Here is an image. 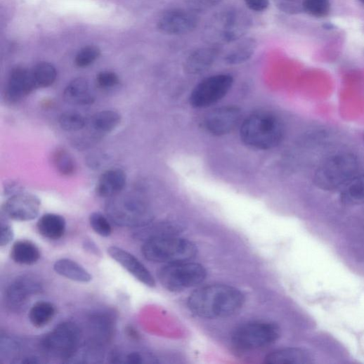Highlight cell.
<instances>
[{
    "mask_svg": "<svg viewBox=\"0 0 364 364\" xmlns=\"http://www.w3.org/2000/svg\"><path fill=\"white\" fill-rule=\"evenodd\" d=\"M53 163L60 174L65 176L72 175L76 171V163L72 156L63 149L54 152L52 157Z\"/></svg>",
    "mask_w": 364,
    "mask_h": 364,
    "instance_id": "f1b7e54d",
    "label": "cell"
},
{
    "mask_svg": "<svg viewBox=\"0 0 364 364\" xmlns=\"http://www.w3.org/2000/svg\"><path fill=\"white\" fill-rule=\"evenodd\" d=\"M83 247L84 250H86L87 252H89L90 254H94L96 256H100V252L98 246L95 244V242L89 238L84 240Z\"/></svg>",
    "mask_w": 364,
    "mask_h": 364,
    "instance_id": "ab89813d",
    "label": "cell"
},
{
    "mask_svg": "<svg viewBox=\"0 0 364 364\" xmlns=\"http://www.w3.org/2000/svg\"><path fill=\"white\" fill-rule=\"evenodd\" d=\"M32 70L38 89L49 87L56 79V68L49 63H40Z\"/></svg>",
    "mask_w": 364,
    "mask_h": 364,
    "instance_id": "83f0119b",
    "label": "cell"
},
{
    "mask_svg": "<svg viewBox=\"0 0 364 364\" xmlns=\"http://www.w3.org/2000/svg\"><path fill=\"white\" fill-rule=\"evenodd\" d=\"M198 249L192 241L175 235H154L142 247V254L149 261L174 264L193 260Z\"/></svg>",
    "mask_w": 364,
    "mask_h": 364,
    "instance_id": "3957f363",
    "label": "cell"
},
{
    "mask_svg": "<svg viewBox=\"0 0 364 364\" xmlns=\"http://www.w3.org/2000/svg\"><path fill=\"white\" fill-rule=\"evenodd\" d=\"M126 174L119 169L105 171L100 177L96 186V193L100 197L108 198L119 195L126 186Z\"/></svg>",
    "mask_w": 364,
    "mask_h": 364,
    "instance_id": "e0dca14e",
    "label": "cell"
},
{
    "mask_svg": "<svg viewBox=\"0 0 364 364\" xmlns=\"http://www.w3.org/2000/svg\"><path fill=\"white\" fill-rule=\"evenodd\" d=\"M41 360H38L36 357H30L25 358L24 360L22 361V363H40Z\"/></svg>",
    "mask_w": 364,
    "mask_h": 364,
    "instance_id": "b9f144b4",
    "label": "cell"
},
{
    "mask_svg": "<svg viewBox=\"0 0 364 364\" xmlns=\"http://www.w3.org/2000/svg\"><path fill=\"white\" fill-rule=\"evenodd\" d=\"M54 271L65 278L79 282H89L92 275L77 262L63 259H60L53 265Z\"/></svg>",
    "mask_w": 364,
    "mask_h": 364,
    "instance_id": "603a6c76",
    "label": "cell"
},
{
    "mask_svg": "<svg viewBox=\"0 0 364 364\" xmlns=\"http://www.w3.org/2000/svg\"><path fill=\"white\" fill-rule=\"evenodd\" d=\"M233 84V77L228 74H219L207 78L192 91L190 103L195 108L210 107L227 95Z\"/></svg>",
    "mask_w": 364,
    "mask_h": 364,
    "instance_id": "9c48e42d",
    "label": "cell"
},
{
    "mask_svg": "<svg viewBox=\"0 0 364 364\" xmlns=\"http://www.w3.org/2000/svg\"><path fill=\"white\" fill-rule=\"evenodd\" d=\"M89 222L93 230L99 235L108 237L112 233V227L108 219L100 212L90 215Z\"/></svg>",
    "mask_w": 364,
    "mask_h": 364,
    "instance_id": "836d02e7",
    "label": "cell"
},
{
    "mask_svg": "<svg viewBox=\"0 0 364 364\" xmlns=\"http://www.w3.org/2000/svg\"><path fill=\"white\" fill-rule=\"evenodd\" d=\"M360 1L364 4V0H360Z\"/></svg>",
    "mask_w": 364,
    "mask_h": 364,
    "instance_id": "7bdbcfd3",
    "label": "cell"
},
{
    "mask_svg": "<svg viewBox=\"0 0 364 364\" xmlns=\"http://www.w3.org/2000/svg\"><path fill=\"white\" fill-rule=\"evenodd\" d=\"M120 115L113 110H103L91 119V126L98 133L107 134L114 131L120 124Z\"/></svg>",
    "mask_w": 364,
    "mask_h": 364,
    "instance_id": "4316f807",
    "label": "cell"
},
{
    "mask_svg": "<svg viewBox=\"0 0 364 364\" xmlns=\"http://www.w3.org/2000/svg\"><path fill=\"white\" fill-rule=\"evenodd\" d=\"M363 138H364V135H363Z\"/></svg>",
    "mask_w": 364,
    "mask_h": 364,
    "instance_id": "ee69618b",
    "label": "cell"
},
{
    "mask_svg": "<svg viewBox=\"0 0 364 364\" xmlns=\"http://www.w3.org/2000/svg\"><path fill=\"white\" fill-rule=\"evenodd\" d=\"M256 48V42L252 38L240 40L225 57V62L230 65H237L247 62Z\"/></svg>",
    "mask_w": 364,
    "mask_h": 364,
    "instance_id": "d4e9b609",
    "label": "cell"
},
{
    "mask_svg": "<svg viewBox=\"0 0 364 364\" xmlns=\"http://www.w3.org/2000/svg\"><path fill=\"white\" fill-rule=\"evenodd\" d=\"M91 325L100 339H107L112 333L113 323L112 318L106 314L96 315L91 319Z\"/></svg>",
    "mask_w": 364,
    "mask_h": 364,
    "instance_id": "4dcf8cb0",
    "label": "cell"
},
{
    "mask_svg": "<svg viewBox=\"0 0 364 364\" xmlns=\"http://www.w3.org/2000/svg\"><path fill=\"white\" fill-rule=\"evenodd\" d=\"M197 23V18L193 13L183 9H171L162 15L157 27L164 34L179 35L192 32Z\"/></svg>",
    "mask_w": 364,
    "mask_h": 364,
    "instance_id": "5bb4252c",
    "label": "cell"
},
{
    "mask_svg": "<svg viewBox=\"0 0 364 364\" xmlns=\"http://www.w3.org/2000/svg\"><path fill=\"white\" fill-rule=\"evenodd\" d=\"M41 290L42 285L37 278L20 276L8 287L5 295L6 305L11 311L18 312L25 307L32 295Z\"/></svg>",
    "mask_w": 364,
    "mask_h": 364,
    "instance_id": "8fae6325",
    "label": "cell"
},
{
    "mask_svg": "<svg viewBox=\"0 0 364 364\" xmlns=\"http://www.w3.org/2000/svg\"><path fill=\"white\" fill-rule=\"evenodd\" d=\"M100 55V50L96 46H88L83 48L77 53L75 58V64L78 67L85 68L98 58Z\"/></svg>",
    "mask_w": 364,
    "mask_h": 364,
    "instance_id": "1f68e13d",
    "label": "cell"
},
{
    "mask_svg": "<svg viewBox=\"0 0 364 364\" xmlns=\"http://www.w3.org/2000/svg\"><path fill=\"white\" fill-rule=\"evenodd\" d=\"M37 226L39 233L44 238L58 240L65 235L67 223L63 216L46 214L39 219Z\"/></svg>",
    "mask_w": 364,
    "mask_h": 364,
    "instance_id": "ffe728a7",
    "label": "cell"
},
{
    "mask_svg": "<svg viewBox=\"0 0 364 364\" xmlns=\"http://www.w3.org/2000/svg\"><path fill=\"white\" fill-rule=\"evenodd\" d=\"M125 362L128 363H142L143 357L138 352H132L126 356Z\"/></svg>",
    "mask_w": 364,
    "mask_h": 364,
    "instance_id": "60d3db41",
    "label": "cell"
},
{
    "mask_svg": "<svg viewBox=\"0 0 364 364\" xmlns=\"http://www.w3.org/2000/svg\"><path fill=\"white\" fill-rule=\"evenodd\" d=\"M280 336V329L269 322H252L238 327L232 335L235 348L242 351L264 348L275 343Z\"/></svg>",
    "mask_w": 364,
    "mask_h": 364,
    "instance_id": "8992f818",
    "label": "cell"
},
{
    "mask_svg": "<svg viewBox=\"0 0 364 364\" xmlns=\"http://www.w3.org/2000/svg\"><path fill=\"white\" fill-rule=\"evenodd\" d=\"M11 258L18 264L31 266L41 258L39 247L31 240H20L15 242L11 249Z\"/></svg>",
    "mask_w": 364,
    "mask_h": 364,
    "instance_id": "7402d4cb",
    "label": "cell"
},
{
    "mask_svg": "<svg viewBox=\"0 0 364 364\" xmlns=\"http://www.w3.org/2000/svg\"><path fill=\"white\" fill-rule=\"evenodd\" d=\"M14 235V230L11 226L8 223H4L2 222L1 236H0V245H1L2 247L8 245L13 240Z\"/></svg>",
    "mask_w": 364,
    "mask_h": 364,
    "instance_id": "74e56055",
    "label": "cell"
},
{
    "mask_svg": "<svg viewBox=\"0 0 364 364\" xmlns=\"http://www.w3.org/2000/svg\"><path fill=\"white\" fill-rule=\"evenodd\" d=\"M56 309L51 303L39 301L32 306L29 313L31 324L36 328H42L48 325L54 318Z\"/></svg>",
    "mask_w": 364,
    "mask_h": 364,
    "instance_id": "484cf974",
    "label": "cell"
},
{
    "mask_svg": "<svg viewBox=\"0 0 364 364\" xmlns=\"http://www.w3.org/2000/svg\"><path fill=\"white\" fill-rule=\"evenodd\" d=\"M275 7L288 15H298L304 12V0H273Z\"/></svg>",
    "mask_w": 364,
    "mask_h": 364,
    "instance_id": "e575fe53",
    "label": "cell"
},
{
    "mask_svg": "<svg viewBox=\"0 0 364 364\" xmlns=\"http://www.w3.org/2000/svg\"><path fill=\"white\" fill-rule=\"evenodd\" d=\"M216 56L217 50L213 48H204L195 51L186 60V71L194 75L203 73L214 63Z\"/></svg>",
    "mask_w": 364,
    "mask_h": 364,
    "instance_id": "d6986e66",
    "label": "cell"
},
{
    "mask_svg": "<svg viewBox=\"0 0 364 364\" xmlns=\"http://www.w3.org/2000/svg\"><path fill=\"white\" fill-rule=\"evenodd\" d=\"M59 125L64 131L76 132L84 128L86 120L82 114L70 111L60 116Z\"/></svg>",
    "mask_w": 364,
    "mask_h": 364,
    "instance_id": "f546056e",
    "label": "cell"
},
{
    "mask_svg": "<svg viewBox=\"0 0 364 364\" xmlns=\"http://www.w3.org/2000/svg\"><path fill=\"white\" fill-rule=\"evenodd\" d=\"M40 207L41 201L37 196L17 193L6 202L3 212L8 219L18 221H29L39 216Z\"/></svg>",
    "mask_w": 364,
    "mask_h": 364,
    "instance_id": "4fadbf2b",
    "label": "cell"
},
{
    "mask_svg": "<svg viewBox=\"0 0 364 364\" xmlns=\"http://www.w3.org/2000/svg\"><path fill=\"white\" fill-rule=\"evenodd\" d=\"M37 89L32 70L16 67L10 75L6 95L9 100L18 102Z\"/></svg>",
    "mask_w": 364,
    "mask_h": 364,
    "instance_id": "2e32d148",
    "label": "cell"
},
{
    "mask_svg": "<svg viewBox=\"0 0 364 364\" xmlns=\"http://www.w3.org/2000/svg\"><path fill=\"white\" fill-rule=\"evenodd\" d=\"M98 86L104 89L113 88L118 85L119 79L117 75L111 72H103L96 78Z\"/></svg>",
    "mask_w": 364,
    "mask_h": 364,
    "instance_id": "8d00e7d4",
    "label": "cell"
},
{
    "mask_svg": "<svg viewBox=\"0 0 364 364\" xmlns=\"http://www.w3.org/2000/svg\"><path fill=\"white\" fill-rule=\"evenodd\" d=\"M80 339L79 327L72 323H63L43 338L41 346L49 356L69 360L77 353Z\"/></svg>",
    "mask_w": 364,
    "mask_h": 364,
    "instance_id": "52a82bcc",
    "label": "cell"
},
{
    "mask_svg": "<svg viewBox=\"0 0 364 364\" xmlns=\"http://www.w3.org/2000/svg\"><path fill=\"white\" fill-rule=\"evenodd\" d=\"M241 111L236 106H223L209 112L204 119V129L215 136L231 133L240 124Z\"/></svg>",
    "mask_w": 364,
    "mask_h": 364,
    "instance_id": "30bf717a",
    "label": "cell"
},
{
    "mask_svg": "<svg viewBox=\"0 0 364 364\" xmlns=\"http://www.w3.org/2000/svg\"><path fill=\"white\" fill-rule=\"evenodd\" d=\"M245 303V296L237 288L222 284L202 287L189 297L188 306L195 316L219 319L238 313Z\"/></svg>",
    "mask_w": 364,
    "mask_h": 364,
    "instance_id": "6da1fadb",
    "label": "cell"
},
{
    "mask_svg": "<svg viewBox=\"0 0 364 364\" xmlns=\"http://www.w3.org/2000/svg\"><path fill=\"white\" fill-rule=\"evenodd\" d=\"M19 349L18 344L15 341L8 337L1 338V344H0L1 357L13 358L18 353Z\"/></svg>",
    "mask_w": 364,
    "mask_h": 364,
    "instance_id": "d590c367",
    "label": "cell"
},
{
    "mask_svg": "<svg viewBox=\"0 0 364 364\" xmlns=\"http://www.w3.org/2000/svg\"><path fill=\"white\" fill-rule=\"evenodd\" d=\"M247 7L252 11L262 12L269 6V0H245Z\"/></svg>",
    "mask_w": 364,
    "mask_h": 364,
    "instance_id": "f35d334b",
    "label": "cell"
},
{
    "mask_svg": "<svg viewBox=\"0 0 364 364\" xmlns=\"http://www.w3.org/2000/svg\"><path fill=\"white\" fill-rule=\"evenodd\" d=\"M340 199L348 206L364 204V174L356 175L343 187Z\"/></svg>",
    "mask_w": 364,
    "mask_h": 364,
    "instance_id": "cb8c5ba5",
    "label": "cell"
},
{
    "mask_svg": "<svg viewBox=\"0 0 364 364\" xmlns=\"http://www.w3.org/2000/svg\"><path fill=\"white\" fill-rule=\"evenodd\" d=\"M214 34L220 41L230 43L240 39L248 31L249 18L241 12L229 11L219 17L215 22Z\"/></svg>",
    "mask_w": 364,
    "mask_h": 364,
    "instance_id": "7c38bea8",
    "label": "cell"
},
{
    "mask_svg": "<svg viewBox=\"0 0 364 364\" xmlns=\"http://www.w3.org/2000/svg\"><path fill=\"white\" fill-rule=\"evenodd\" d=\"M285 134L281 119L268 112L249 116L242 123L240 137L246 145L260 150L273 149L280 144Z\"/></svg>",
    "mask_w": 364,
    "mask_h": 364,
    "instance_id": "7a4b0ae2",
    "label": "cell"
},
{
    "mask_svg": "<svg viewBox=\"0 0 364 364\" xmlns=\"http://www.w3.org/2000/svg\"><path fill=\"white\" fill-rule=\"evenodd\" d=\"M330 6V0H304V12L317 18L327 16Z\"/></svg>",
    "mask_w": 364,
    "mask_h": 364,
    "instance_id": "d6a6232c",
    "label": "cell"
},
{
    "mask_svg": "<svg viewBox=\"0 0 364 364\" xmlns=\"http://www.w3.org/2000/svg\"><path fill=\"white\" fill-rule=\"evenodd\" d=\"M265 362L271 364H307L312 363V358L304 350L288 348L271 352L266 357Z\"/></svg>",
    "mask_w": 364,
    "mask_h": 364,
    "instance_id": "44dd1931",
    "label": "cell"
},
{
    "mask_svg": "<svg viewBox=\"0 0 364 364\" xmlns=\"http://www.w3.org/2000/svg\"><path fill=\"white\" fill-rule=\"evenodd\" d=\"M207 275L203 266L188 261L167 264L159 271L158 278L166 290L177 292L199 285Z\"/></svg>",
    "mask_w": 364,
    "mask_h": 364,
    "instance_id": "5b68a950",
    "label": "cell"
},
{
    "mask_svg": "<svg viewBox=\"0 0 364 364\" xmlns=\"http://www.w3.org/2000/svg\"><path fill=\"white\" fill-rule=\"evenodd\" d=\"M358 169L356 156L339 153L326 160L317 169L314 182L320 190L334 191L340 189L353 178Z\"/></svg>",
    "mask_w": 364,
    "mask_h": 364,
    "instance_id": "277c9868",
    "label": "cell"
},
{
    "mask_svg": "<svg viewBox=\"0 0 364 364\" xmlns=\"http://www.w3.org/2000/svg\"><path fill=\"white\" fill-rule=\"evenodd\" d=\"M108 253L112 259L122 266L141 282L150 287L155 286V280L151 273L134 255L117 247H110Z\"/></svg>",
    "mask_w": 364,
    "mask_h": 364,
    "instance_id": "9a60e30c",
    "label": "cell"
},
{
    "mask_svg": "<svg viewBox=\"0 0 364 364\" xmlns=\"http://www.w3.org/2000/svg\"><path fill=\"white\" fill-rule=\"evenodd\" d=\"M64 98L70 104L79 105H91L95 100L89 84L84 78L74 79L68 84L64 92Z\"/></svg>",
    "mask_w": 364,
    "mask_h": 364,
    "instance_id": "ac0fdd59",
    "label": "cell"
},
{
    "mask_svg": "<svg viewBox=\"0 0 364 364\" xmlns=\"http://www.w3.org/2000/svg\"><path fill=\"white\" fill-rule=\"evenodd\" d=\"M107 213L115 223L121 226L141 227L152 221L145 203L134 197L111 201L108 204Z\"/></svg>",
    "mask_w": 364,
    "mask_h": 364,
    "instance_id": "ba28073f",
    "label": "cell"
}]
</instances>
